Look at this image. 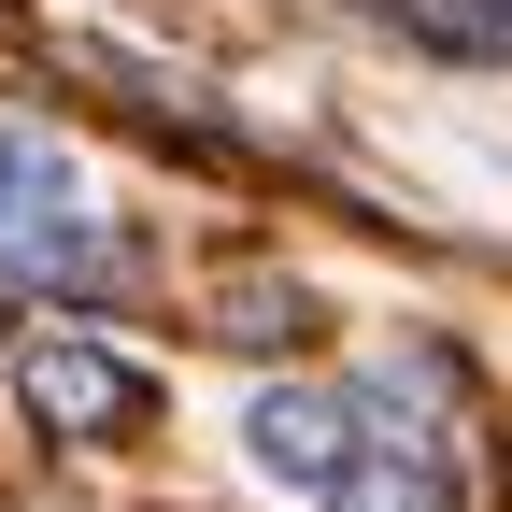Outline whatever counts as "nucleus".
Wrapping results in <instances>:
<instances>
[{
  "instance_id": "nucleus-1",
  "label": "nucleus",
  "mask_w": 512,
  "mask_h": 512,
  "mask_svg": "<svg viewBox=\"0 0 512 512\" xmlns=\"http://www.w3.org/2000/svg\"><path fill=\"white\" fill-rule=\"evenodd\" d=\"M15 399L43 441H128V427H157V370H128L114 342H29Z\"/></svg>"
},
{
  "instance_id": "nucleus-2",
  "label": "nucleus",
  "mask_w": 512,
  "mask_h": 512,
  "mask_svg": "<svg viewBox=\"0 0 512 512\" xmlns=\"http://www.w3.org/2000/svg\"><path fill=\"white\" fill-rule=\"evenodd\" d=\"M242 441H256V470H271V484H299V498H328V484L370 456L356 384H271V399L242 413Z\"/></svg>"
},
{
  "instance_id": "nucleus-3",
  "label": "nucleus",
  "mask_w": 512,
  "mask_h": 512,
  "mask_svg": "<svg viewBox=\"0 0 512 512\" xmlns=\"http://www.w3.org/2000/svg\"><path fill=\"white\" fill-rule=\"evenodd\" d=\"M328 512H456V456H384L370 441V456L328 484Z\"/></svg>"
},
{
  "instance_id": "nucleus-4",
  "label": "nucleus",
  "mask_w": 512,
  "mask_h": 512,
  "mask_svg": "<svg viewBox=\"0 0 512 512\" xmlns=\"http://www.w3.org/2000/svg\"><path fill=\"white\" fill-rule=\"evenodd\" d=\"M413 43H441V57H484V72H512V0H384Z\"/></svg>"
},
{
  "instance_id": "nucleus-5",
  "label": "nucleus",
  "mask_w": 512,
  "mask_h": 512,
  "mask_svg": "<svg viewBox=\"0 0 512 512\" xmlns=\"http://www.w3.org/2000/svg\"><path fill=\"white\" fill-rule=\"evenodd\" d=\"M228 342H256V356H285V342H299V285H256V299H242V328H228Z\"/></svg>"
}]
</instances>
